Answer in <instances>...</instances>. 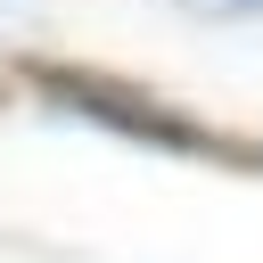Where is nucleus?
<instances>
[{
  "mask_svg": "<svg viewBox=\"0 0 263 263\" xmlns=\"http://www.w3.org/2000/svg\"><path fill=\"white\" fill-rule=\"evenodd\" d=\"M16 82H33L58 115L74 123H99L132 148H156V156H181V164H214V173H238V181H263V132H230V123H205L189 115L181 99L132 82V74H107V66H74V58H25Z\"/></svg>",
  "mask_w": 263,
  "mask_h": 263,
  "instance_id": "f257e3e1",
  "label": "nucleus"
},
{
  "mask_svg": "<svg viewBox=\"0 0 263 263\" xmlns=\"http://www.w3.org/2000/svg\"><path fill=\"white\" fill-rule=\"evenodd\" d=\"M181 8H197V16H255L263 0H181Z\"/></svg>",
  "mask_w": 263,
  "mask_h": 263,
  "instance_id": "f03ea898",
  "label": "nucleus"
},
{
  "mask_svg": "<svg viewBox=\"0 0 263 263\" xmlns=\"http://www.w3.org/2000/svg\"><path fill=\"white\" fill-rule=\"evenodd\" d=\"M0 107H8V74H0Z\"/></svg>",
  "mask_w": 263,
  "mask_h": 263,
  "instance_id": "7ed1b4c3",
  "label": "nucleus"
}]
</instances>
